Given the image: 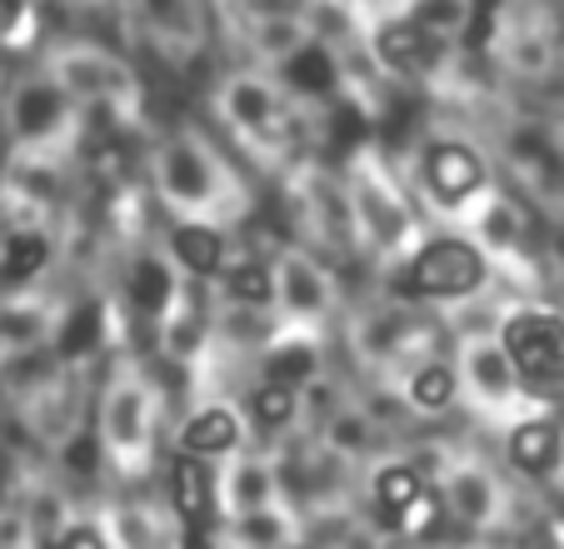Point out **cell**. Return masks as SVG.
<instances>
[{
	"instance_id": "obj_1",
	"label": "cell",
	"mask_w": 564,
	"mask_h": 549,
	"mask_svg": "<svg viewBox=\"0 0 564 549\" xmlns=\"http://www.w3.org/2000/svg\"><path fill=\"white\" fill-rule=\"evenodd\" d=\"M505 355L534 395H564V320L550 310H524L505 325Z\"/></svg>"
},
{
	"instance_id": "obj_2",
	"label": "cell",
	"mask_w": 564,
	"mask_h": 549,
	"mask_svg": "<svg viewBox=\"0 0 564 549\" xmlns=\"http://www.w3.org/2000/svg\"><path fill=\"white\" fill-rule=\"evenodd\" d=\"M485 280V260H479L475 245L465 240H435L410 260L405 270V290L410 295H435V300H449V295H469V290Z\"/></svg>"
},
{
	"instance_id": "obj_3",
	"label": "cell",
	"mask_w": 564,
	"mask_h": 549,
	"mask_svg": "<svg viewBox=\"0 0 564 549\" xmlns=\"http://www.w3.org/2000/svg\"><path fill=\"white\" fill-rule=\"evenodd\" d=\"M425 175H430L435 201H445V205L469 201V195L485 185V165H479V155L469 146H455V140H449V146H440L435 155H430Z\"/></svg>"
},
{
	"instance_id": "obj_4",
	"label": "cell",
	"mask_w": 564,
	"mask_h": 549,
	"mask_svg": "<svg viewBox=\"0 0 564 549\" xmlns=\"http://www.w3.org/2000/svg\"><path fill=\"white\" fill-rule=\"evenodd\" d=\"M375 55H380L390 71H430V61L440 55V41L430 31H420L410 15H394L375 31Z\"/></svg>"
},
{
	"instance_id": "obj_5",
	"label": "cell",
	"mask_w": 564,
	"mask_h": 549,
	"mask_svg": "<svg viewBox=\"0 0 564 549\" xmlns=\"http://www.w3.org/2000/svg\"><path fill=\"white\" fill-rule=\"evenodd\" d=\"M171 499H175V509H181V519H185V529H210V519H215V489H210V470L200 465V460H175V470H171Z\"/></svg>"
},
{
	"instance_id": "obj_6",
	"label": "cell",
	"mask_w": 564,
	"mask_h": 549,
	"mask_svg": "<svg viewBox=\"0 0 564 549\" xmlns=\"http://www.w3.org/2000/svg\"><path fill=\"white\" fill-rule=\"evenodd\" d=\"M510 460L524 475H550L560 465V424L554 420H524L510 434Z\"/></svg>"
},
{
	"instance_id": "obj_7",
	"label": "cell",
	"mask_w": 564,
	"mask_h": 549,
	"mask_svg": "<svg viewBox=\"0 0 564 549\" xmlns=\"http://www.w3.org/2000/svg\"><path fill=\"white\" fill-rule=\"evenodd\" d=\"M235 440H240V424H235L230 410H200V415H191V420H185V430H181V450L191 454V460L225 454Z\"/></svg>"
},
{
	"instance_id": "obj_8",
	"label": "cell",
	"mask_w": 564,
	"mask_h": 549,
	"mask_svg": "<svg viewBox=\"0 0 564 549\" xmlns=\"http://www.w3.org/2000/svg\"><path fill=\"white\" fill-rule=\"evenodd\" d=\"M171 250L191 274H215L225 265V235L210 225H175Z\"/></svg>"
},
{
	"instance_id": "obj_9",
	"label": "cell",
	"mask_w": 564,
	"mask_h": 549,
	"mask_svg": "<svg viewBox=\"0 0 564 549\" xmlns=\"http://www.w3.org/2000/svg\"><path fill=\"white\" fill-rule=\"evenodd\" d=\"M420 495H425V480H420V470H410V465H390V470H380V480H375V499H380L384 519H394V525H400V515H405Z\"/></svg>"
},
{
	"instance_id": "obj_10",
	"label": "cell",
	"mask_w": 564,
	"mask_h": 549,
	"mask_svg": "<svg viewBox=\"0 0 564 549\" xmlns=\"http://www.w3.org/2000/svg\"><path fill=\"white\" fill-rule=\"evenodd\" d=\"M285 75H290L295 90H305V96H325V90L335 85V61L319 51V45H295V51H290Z\"/></svg>"
},
{
	"instance_id": "obj_11",
	"label": "cell",
	"mask_w": 564,
	"mask_h": 549,
	"mask_svg": "<svg viewBox=\"0 0 564 549\" xmlns=\"http://www.w3.org/2000/svg\"><path fill=\"white\" fill-rule=\"evenodd\" d=\"M45 260H51V245H45L41 235L21 230V235H11V240H6V250H0V280L21 286V280H31Z\"/></svg>"
},
{
	"instance_id": "obj_12",
	"label": "cell",
	"mask_w": 564,
	"mask_h": 549,
	"mask_svg": "<svg viewBox=\"0 0 564 549\" xmlns=\"http://www.w3.org/2000/svg\"><path fill=\"white\" fill-rule=\"evenodd\" d=\"M130 300H135L145 315H155V310L171 305V270L160 260H140L135 270H130Z\"/></svg>"
},
{
	"instance_id": "obj_13",
	"label": "cell",
	"mask_w": 564,
	"mask_h": 549,
	"mask_svg": "<svg viewBox=\"0 0 564 549\" xmlns=\"http://www.w3.org/2000/svg\"><path fill=\"white\" fill-rule=\"evenodd\" d=\"M55 345H61V355H65V359L90 355V349L100 345V305H75Z\"/></svg>"
},
{
	"instance_id": "obj_14",
	"label": "cell",
	"mask_w": 564,
	"mask_h": 549,
	"mask_svg": "<svg viewBox=\"0 0 564 549\" xmlns=\"http://www.w3.org/2000/svg\"><path fill=\"white\" fill-rule=\"evenodd\" d=\"M365 136H370L365 116L350 106V100H340V106L330 110V120H325V140H330V150L335 155H350L355 146H365Z\"/></svg>"
},
{
	"instance_id": "obj_15",
	"label": "cell",
	"mask_w": 564,
	"mask_h": 549,
	"mask_svg": "<svg viewBox=\"0 0 564 549\" xmlns=\"http://www.w3.org/2000/svg\"><path fill=\"white\" fill-rule=\"evenodd\" d=\"M410 400H415L420 410H445V405L455 400V370H449V365H425V370L415 375V385H410Z\"/></svg>"
},
{
	"instance_id": "obj_16",
	"label": "cell",
	"mask_w": 564,
	"mask_h": 549,
	"mask_svg": "<svg viewBox=\"0 0 564 549\" xmlns=\"http://www.w3.org/2000/svg\"><path fill=\"white\" fill-rule=\"evenodd\" d=\"M310 370H315V355H310L305 345H285L270 355V380L265 385H285V390H295V385L310 380Z\"/></svg>"
},
{
	"instance_id": "obj_17",
	"label": "cell",
	"mask_w": 564,
	"mask_h": 549,
	"mask_svg": "<svg viewBox=\"0 0 564 549\" xmlns=\"http://www.w3.org/2000/svg\"><path fill=\"white\" fill-rule=\"evenodd\" d=\"M270 270L260 260H246V265H235L230 270V295L235 300H246V305H265L270 300Z\"/></svg>"
},
{
	"instance_id": "obj_18",
	"label": "cell",
	"mask_w": 564,
	"mask_h": 549,
	"mask_svg": "<svg viewBox=\"0 0 564 549\" xmlns=\"http://www.w3.org/2000/svg\"><path fill=\"white\" fill-rule=\"evenodd\" d=\"M290 415H295V390H285V385H260L256 390V420L265 424V430H275V424H285Z\"/></svg>"
},
{
	"instance_id": "obj_19",
	"label": "cell",
	"mask_w": 564,
	"mask_h": 549,
	"mask_svg": "<svg viewBox=\"0 0 564 549\" xmlns=\"http://www.w3.org/2000/svg\"><path fill=\"white\" fill-rule=\"evenodd\" d=\"M235 116L240 120H265L270 116V96L260 85H235Z\"/></svg>"
},
{
	"instance_id": "obj_20",
	"label": "cell",
	"mask_w": 564,
	"mask_h": 549,
	"mask_svg": "<svg viewBox=\"0 0 564 549\" xmlns=\"http://www.w3.org/2000/svg\"><path fill=\"white\" fill-rule=\"evenodd\" d=\"M55 549H106V539H100V529L80 525V529H70V535H65Z\"/></svg>"
},
{
	"instance_id": "obj_21",
	"label": "cell",
	"mask_w": 564,
	"mask_h": 549,
	"mask_svg": "<svg viewBox=\"0 0 564 549\" xmlns=\"http://www.w3.org/2000/svg\"><path fill=\"white\" fill-rule=\"evenodd\" d=\"M185 549H210V529H185Z\"/></svg>"
}]
</instances>
